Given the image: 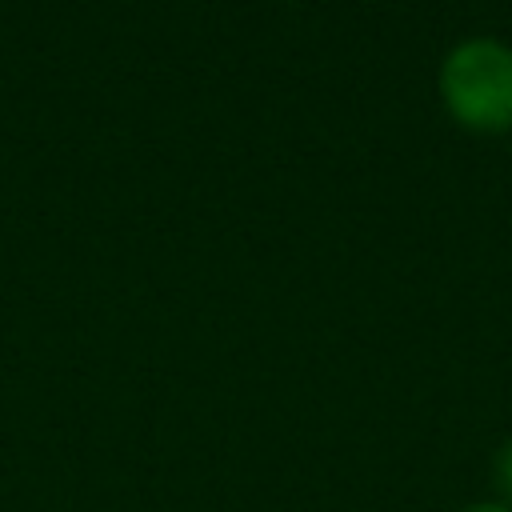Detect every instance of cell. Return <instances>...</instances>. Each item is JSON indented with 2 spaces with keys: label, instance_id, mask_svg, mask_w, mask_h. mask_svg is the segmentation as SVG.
Returning a JSON list of instances; mask_svg holds the SVG:
<instances>
[{
  "label": "cell",
  "instance_id": "cell-1",
  "mask_svg": "<svg viewBox=\"0 0 512 512\" xmlns=\"http://www.w3.org/2000/svg\"><path fill=\"white\" fill-rule=\"evenodd\" d=\"M440 88L456 120L500 132L512 124V48L496 40H464L448 52Z\"/></svg>",
  "mask_w": 512,
  "mask_h": 512
},
{
  "label": "cell",
  "instance_id": "cell-3",
  "mask_svg": "<svg viewBox=\"0 0 512 512\" xmlns=\"http://www.w3.org/2000/svg\"><path fill=\"white\" fill-rule=\"evenodd\" d=\"M468 512H512L508 504H476V508H468Z\"/></svg>",
  "mask_w": 512,
  "mask_h": 512
},
{
  "label": "cell",
  "instance_id": "cell-2",
  "mask_svg": "<svg viewBox=\"0 0 512 512\" xmlns=\"http://www.w3.org/2000/svg\"><path fill=\"white\" fill-rule=\"evenodd\" d=\"M496 484H500V488L512 496V440H508V444L496 452Z\"/></svg>",
  "mask_w": 512,
  "mask_h": 512
}]
</instances>
